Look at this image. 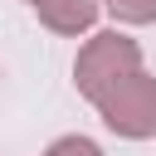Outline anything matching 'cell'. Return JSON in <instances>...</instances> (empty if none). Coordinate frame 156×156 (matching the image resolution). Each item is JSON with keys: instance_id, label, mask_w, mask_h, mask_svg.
Segmentation results:
<instances>
[{"instance_id": "3", "label": "cell", "mask_w": 156, "mask_h": 156, "mask_svg": "<svg viewBox=\"0 0 156 156\" xmlns=\"http://www.w3.org/2000/svg\"><path fill=\"white\" fill-rule=\"evenodd\" d=\"M34 5V15H39V24L44 29H54V34H88L93 24H98V10H102V0H29Z\"/></svg>"}, {"instance_id": "2", "label": "cell", "mask_w": 156, "mask_h": 156, "mask_svg": "<svg viewBox=\"0 0 156 156\" xmlns=\"http://www.w3.org/2000/svg\"><path fill=\"white\" fill-rule=\"evenodd\" d=\"M93 107H98L102 127L117 132V136H127V141L156 136V78H151L146 68H136V73L122 78V83H112Z\"/></svg>"}, {"instance_id": "1", "label": "cell", "mask_w": 156, "mask_h": 156, "mask_svg": "<svg viewBox=\"0 0 156 156\" xmlns=\"http://www.w3.org/2000/svg\"><path fill=\"white\" fill-rule=\"evenodd\" d=\"M136 68H141V44L127 39L122 29H102V34H93V39L78 49L73 83H78V93H83L88 102H98L112 83L132 78Z\"/></svg>"}, {"instance_id": "5", "label": "cell", "mask_w": 156, "mask_h": 156, "mask_svg": "<svg viewBox=\"0 0 156 156\" xmlns=\"http://www.w3.org/2000/svg\"><path fill=\"white\" fill-rule=\"evenodd\" d=\"M44 156H102V146L93 136H58L44 146Z\"/></svg>"}, {"instance_id": "4", "label": "cell", "mask_w": 156, "mask_h": 156, "mask_svg": "<svg viewBox=\"0 0 156 156\" xmlns=\"http://www.w3.org/2000/svg\"><path fill=\"white\" fill-rule=\"evenodd\" d=\"M102 10L117 24H151L156 20V0H102Z\"/></svg>"}]
</instances>
